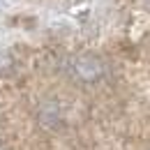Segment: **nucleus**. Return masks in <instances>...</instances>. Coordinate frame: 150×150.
Wrapping results in <instances>:
<instances>
[{"instance_id": "f257e3e1", "label": "nucleus", "mask_w": 150, "mask_h": 150, "mask_svg": "<svg viewBox=\"0 0 150 150\" xmlns=\"http://www.w3.org/2000/svg\"><path fill=\"white\" fill-rule=\"evenodd\" d=\"M67 72L79 83H97L106 76V62L95 53H79L69 58Z\"/></svg>"}, {"instance_id": "f03ea898", "label": "nucleus", "mask_w": 150, "mask_h": 150, "mask_svg": "<svg viewBox=\"0 0 150 150\" xmlns=\"http://www.w3.org/2000/svg\"><path fill=\"white\" fill-rule=\"evenodd\" d=\"M37 120L44 129H58L62 125V109L56 102H44L37 111Z\"/></svg>"}]
</instances>
